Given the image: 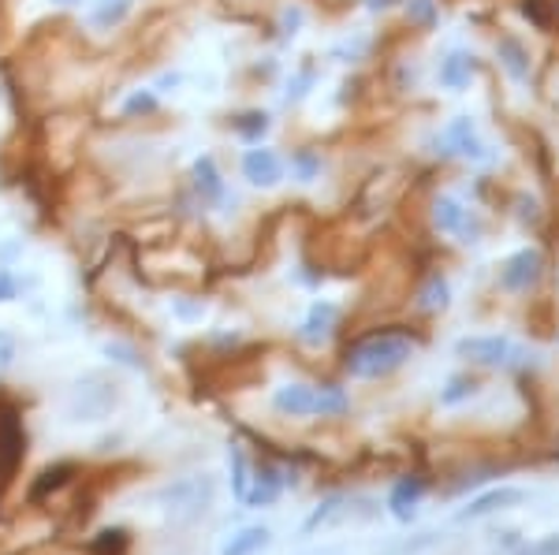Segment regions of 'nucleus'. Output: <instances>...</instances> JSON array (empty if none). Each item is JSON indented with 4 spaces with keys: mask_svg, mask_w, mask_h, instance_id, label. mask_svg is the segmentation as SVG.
Wrapping results in <instances>:
<instances>
[{
    "mask_svg": "<svg viewBox=\"0 0 559 555\" xmlns=\"http://www.w3.org/2000/svg\"><path fill=\"white\" fill-rule=\"evenodd\" d=\"M213 499V481L205 473H191V478H179L173 485H165L160 492V507L173 522H194L205 515Z\"/></svg>",
    "mask_w": 559,
    "mask_h": 555,
    "instance_id": "20e7f679",
    "label": "nucleus"
},
{
    "mask_svg": "<svg viewBox=\"0 0 559 555\" xmlns=\"http://www.w3.org/2000/svg\"><path fill=\"white\" fill-rule=\"evenodd\" d=\"M340 325V306H332V302H313L310 313H306L302 321V339L306 343H321V339H329L332 333H336Z\"/></svg>",
    "mask_w": 559,
    "mask_h": 555,
    "instance_id": "4468645a",
    "label": "nucleus"
},
{
    "mask_svg": "<svg viewBox=\"0 0 559 555\" xmlns=\"http://www.w3.org/2000/svg\"><path fill=\"white\" fill-rule=\"evenodd\" d=\"M242 176H247L250 186L269 191V186H276L280 179H284V157H280L276 149H265V146L247 149V154H242Z\"/></svg>",
    "mask_w": 559,
    "mask_h": 555,
    "instance_id": "9d476101",
    "label": "nucleus"
},
{
    "mask_svg": "<svg viewBox=\"0 0 559 555\" xmlns=\"http://www.w3.org/2000/svg\"><path fill=\"white\" fill-rule=\"evenodd\" d=\"M250 481H254V492L247 496V504H250V507H269V504H276V496H280V488H284V485H280V478H276V470H273V467H258V470H254V478H250Z\"/></svg>",
    "mask_w": 559,
    "mask_h": 555,
    "instance_id": "f3484780",
    "label": "nucleus"
},
{
    "mask_svg": "<svg viewBox=\"0 0 559 555\" xmlns=\"http://www.w3.org/2000/svg\"><path fill=\"white\" fill-rule=\"evenodd\" d=\"M540 268H545V262H540V250L522 246V250H515V254L508 257V262H503L500 288L503 291H530L540 280Z\"/></svg>",
    "mask_w": 559,
    "mask_h": 555,
    "instance_id": "6e6552de",
    "label": "nucleus"
},
{
    "mask_svg": "<svg viewBox=\"0 0 559 555\" xmlns=\"http://www.w3.org/2000/svg\"><path fill=\"white\" fill-rule=\"evenodd\" d=\"M15 354H20V343H15L12 333H0V373L8 370V365L15 362Z\"/></svg>",
    "mask_w": 559,
    "mask_h": 555,
    "instance_id": "c85d7f7f",
    "label": "nucleus"
},
{
    "mask_svg": "<svg viewBox=\"0 0 559 555\" xmlns=\"http://www.w3.org/2000/svg\"><path fill=\"white\" fill-rule=\"evenodd\" d=\"M231 485H236V496L247 504V485H250V470H247V459L242 451H231Z\"/></svg>",
    "mask_w": 559,
    "mask_h": 555,
    "instance_id": "bb28decb",
    "label": "nucleus"
},
{
    "mask_svg": "<svg viewBox=\"0 0 559 555\" xmlns=\"http://www.w3.org/2000/svg\"><path fill=\"white\" fill-rule=\"evenodd\" d=\"M231 131H236L242 142H250V146H261V138L269 134V116L265 112H242L231 120Z\"/></svg>",
    "mask_w": 559,
    "mask_h": 555,
    "instance_id": "412c9836",
    "label": "nucleus"
},
{
    "mask_svg": "<svg viewBox=\"0 0 559 555\" xmlns=\"http://www.w3.org/2000/svg\"><path fill=\"white\" fill-rule=\"evenodd\" d=\"M112 402H116V391L108 388L102 377H86V381H79L75 388H71L68 407H71V414H75V418L94 422V418L108 414V407H112Z\"/></svg>",
    "mask_w": 559,
    "mask_h": 555,
    "instance_id": "0eeeda50",
    "label": "nucleus"
},
{
    "mask_svg": "<svg viewBox=\"0 0 559 555\" xmlns=\"http://www.w3.org/2000/svg\"><path fill=\"white\" fill-rule=\"evenodd\" d=\"M191 183H194V194L202 198V205H216L224 202V179H221V168H216V157L213 154H202L194 160L191 168Z\"/></svg>",
    "mask_w": 559,
    "mask_h": 555,
    "instance_id": "f8f14e48",
    "label": "nucleus"
},
{
    "mask_svg": "<svg viewBox=\"0 0 559 555\" xmlns=\"http://www.w3.org/2000/svg\"><path fill=\"white\" fill-rule=\"evenodd\" d=\"M79 473H83L79 470V462H57V467H45L38 473V481L31 485V492H26V504L38 507V504H45V499H52L57 492H64Z\"/></svg>",
    "mask_w": 559,
    "mask_h": 555,
    "instance_id": "9b49d317",
    "label": "nucleus"
},
{
    "mask_svg": "<svg viewBox=\"0 0 559 555\" xmlns=\"http://www.w3.org/2000/svg\"><path fill=\"white\" fill-rule=\"evenodd\" d=\"M421 492H426V485H421L418 478H403L400 485L392 488V499H388V507H392L395 518H411L414 504L421 499Z\"/></svg>",
    "mask_w": 559,
    "mask_h": 555,
    "instance_id": "a211bd4d",
    "label": "nucleus"
},
{
    "mask_svg": "<svg viewBox=\"0 0 559 555\" xmlns=\"http://www.w3.org/2000/svg\"><path fill=\"white\" fill-rule=\"evenodd\" d=\"M292 176L299 179V183H313V179L321 176V154H313V149H295Z\"/></svg>",
    "mask_w": 559,
    "mask_h": 555,
    "instance_id": "5701e85b",
    "label": "nucleus"
},
{
    "mask_svg": "<svg viewBox=\"0 0 559 555\" xmlns=\"http://www.w3.org/2000/svg\"><path fill=\"white\" fill-rule=\"evenodd\" d=\"M306 20V12L299 4H292V8H284V38H295L299 34V26Z\"/></svg>",
    "mask_w": 559,
    "mask_h": 555,
    "instance_id": "7c9ffc66",
    "label": "nucleus"
},
{
    "mask_svg": "<svg viewBox=\"0 0 559 555\" xmlns=\"http://www.w3.org/2000/svg\"><path fill=\"white\" fill-rule=\"evenodd\" d=\"M526 499V492L522 488H496V492H485V496H477L466 511H459V522H471V518H485L492 511H503V507H515Z\"/></svg>",
    "mask_w": 559,
    "mask_h": 555,
    "instance_id": "2eb2a0df",
    "label": "nucleus"
},
{
    "mask_svg": "<svg viewBox=\"0 0 559 555\" xmlns=\"http://www.w3.org/2000/svg\"><path fill=\"white\" fill-rule=\"evenodd\" d=\"M474 71H477L474 52H463V49L448 52V57L440 60V86H444V89H466V86H471V79H474Z\"/></svg>",
    "mask_w": 559,
    "mask_h": 555,
    "instance_id": "ddd939ff",
    "label": "nucleus"
},
{
    "mask_svg": "<svg viewBox=\"0 0 559 555\" xmlns=\"http://www.w3.org/2000/svg\"><path fill=\"white\" fill-rule=\"evenodd\" d=\"M496 57H500V64H503V71H508L511 79H530V49L522 45L519 38H500L496 41Z\"/></svg>",
    "mask_w": 559,
    "mask_h": 555,
    "instance_id": "dca6fc26",
    "label": "nucleus"
},
{
    "mask_svg": "<svg viewBox=\"0 0 559 555\" xmlns=\"http://www.w3.org/2000/svg\"><path fill=\"white\" fill-rule=\"evenodd\" d=\"M176 313L183 321H194V317H202V302H176Z\"/></svg>",
    "mask_w": 559,
    "mask_h": 555,
    "instance_id": "72a5a7b5",
    "label": "nucleus"
},
{
    "mask_svg": "<svg viewBox=\"0 0 559 555\" xmlns=\"http://www.w3.org/2000/svg\"><path fill=\"white\" fill-rule=\"evenodd\" d=\"M157 94L153 89H134V94L123 101V116H153L157 112Z\"/></svg>",
    "mask_w": 559,
    "mask_h": 555,
    "instance_id": "b1692460",
    "label": "nucleus"
},
{
    "mask_svg": "<svg viewBox=\"0 0 559 555\" xmlns=\"http://www.w3.org/2000/svg\"><path fill=\"white\" fill-rule=\"evenodd\" d=\"M269 544V530H261V526H250V530H242L236 541L224 548V555H254Z\"/></svg>",
    "mask_w": 559,
    "mask_h": 555,
    "instance_id": "4be33fe9",
    "label": "nucleus"
},
{
    "mask_svg": "<svg viewBox=\"0 0 559 555\" xmlns=\"http://www.w3.org/2000/svg\"><path fill=\"white\" fill-rule=\"evenodd\" d=\"M105 351H108V354H116V358H120V362H123V365H139V358H134V351H131V347H123V343H108V347H105Z\"/></svg>",
    "mask_w": 559,
    "mask_h": 555,
    "instance_id": "473e14b6",
    "label": "nucleus"
},
{
    "mask_svg": "<svg viewBox=\"0 0 559 555\" xmlns=\"http://www.w3.org/2000/svg\"><path fill=\"white\" fill-rule=\"evenodd\" d=\"M440 154H459V157H466V160H485L489 157V149L481 146V138H477V131H474V123H471V116H455L452 123L444 128V134H440Z\"/></svg>",
    "mask_w": 559,
    "mask_h": 555,
    "instance_id": "1a4fd4ad",
    "label": "nucleus"
},
{
    "mask_svg": "<svg viewBox=\"0 0 559 555\" xmlns=\"http://www.w3.org/2000/svg\"><path fill=\"white\" fill-rule=\"evenodd\" d=\"M131 8H134V0H94L90 20L102 26V31H112V26H120L123 20H128Z\"/></svg>",
    "mask_w": 559,
    "mask_h": 555,
    "instance_id": "6ab92c4d",
    "label": "nucleus"
},
{
    "mask_svg": "<svg viewBox=\"0 0 559 555\" xmlns=\"http://www.w3.org/2000/svg\"><path fill=\"white\" fill-rule=\"evenodd\" d=\"M52 4H60V8H75V4H83V0H52Z\"/></svg>",
    "mask_w": 559,
    "mask_h": 555,
    "instance_id": "f704fd0d",
    "label": "nucleus"
},
{
    "mask_svg": "<svg viewBox=\"0 0 559 555\" xmlns=\"http://www.w3.org/2000/svg\"><path fill=\"white\" fill-rule=\"evenodd\" d=\"M455 354L477 365H508L519 358V347L508 336H466L455 343Z\"/></svg>",
    "mask_w": 559,
    "mask_h": 555,
    "instance_id": "423d86ee",
    "label": "nucleus"
},
{
    "mask_svg": "<svg viewBox=\"0 0 559 555\" xmlns=\"http://www.w3.org/2000/svg\"><path fill=\"white\" fill-rule=\"evenodd\" d=\"M90 555H128L131 552V533L128 530H102L97 536H90Z\"/></svg>",
    "mask_w": 559,
    "mask_h": 555,
    "instance_id": "aec40b11",
    "label": "nucleus"
},
{
    "mask_svg": "<svg viewBox=\"0 0 559 555\" xmlns=\"http://www.w3.org/2000/svg\"><path fill=\"white\" fill-rule=\"evenodd\" d=\"M310 86H313V68H302L299 75L287 83V101H302V97L310 94Z\"/></svg>",
    "mask_w": 559,
    "mask_h": 555,
    "instance_id": "cd10ccee",
    "label": "nucleus"
},
{
    "mask_svg": "<svg viewBox=\"0 0 559 555\" xmlns=\"http://www.w3.org/2000/svg\"><path fill=\"white\" fill-rule=\"evenodd\" d=\"M432 224L444 236H459V243H477V236H481V217L474 209H466L459 198H452V194L437 198V205H432Z\"/></svg>",
    "mask_w": 559,
    "mask_h": 555,
    "instance_id": "39448f33",
    "label": "nucleus"
},
{
    "mask_svg": "<svg viewBox=\"0 0 559 555\" xmlns=\"http://www.w3.org/2000/svg\"><path fill=\"white\" fill-rule=\"evenodd\" d=\"M474 388H477L474 381H466V377H455L452 384H448V391H444V402H459V399L474 396Z\"/></svg>",
    "mask_w": 559,
    "mask_h": 555,
    "instance_id": "c756f323",
    "label": "nucleus"
},
{
    "mask_svg": "<svg viewBox=\"0 0 559 555\" xmlns=\"http://www.w3.org/2000/svg\"><path fill=\"white\" fill-rule=\"evenodd\" d=\"M20 294V280L12 276V268H0V302H12Z\"/></svg>",
    "mask_w": 559,
    "mask_h": 555,
    "instance_id": "2f4dec72",
    "label": "nucleus"
},
{
    "mask_svg": "<svg viewBox=\"0 0 559 555\" xmlns=\"http://www.w3.org/2000/svg\"><path fill=\"white\" fill-rule=\"evenodd\" d=\"M421 306L426 310H444L448 306V280L444 276H429V283L421 288Z\"/></svg>",
    "mask_w": 559,
    "mask_h": 555,
    "instance_id": "393cba45",
    "label": "nucleus"
},
{
    "mask_svg": "<svg viewBox=\"0 0 559 555\" xmlns=\"http://www.w3.org/2000/svg\"><path fill=\"white\" fill-rule=\"evenodd\" d=\"M411 354H414V343L407 336L377 333V336H366V339H358V343H350L347 354H344V365H347L350 377L373 381V377H388V373H395L400 365H407Z\"/></svg>",
    "mask_w": 559,
    "mask_h": 555,
    "instance_id": "f257e3e1",
    "label": "nucleus"
},
{
    "mask_svg": "<svg viewBox=\"0 0 559 555\" xmlns=\"http://www.w3.org/2000/svg\"><path fill=\"white\" fill-rule=\"evenodd\" d=\"M273 407L280 414H292V418H310V414H344L347 410V396L332 384H284L276 388Z\"/></svg>",
    "mask_w": 559,
    "mask_h": 555,
    "instance_id": "7ed1b4c3",
    "label": "nucleus"
},
{
    "mask_svg": "<svg viewBox=\"0 0 559 555\" xmlns=\"http://www.w3.org/2000/svg\"><path fill=\"white\" fill-rule=\"evenodd\" d=\"M26 459V425L23 410L12 399H0V507L12 496L15 478L23 470Z\"/></svg>",
    "mask_w": 559,
    "mask_h": 555,
    "instance_id": "f03ea898",
    "label": "nucleus"
},
{
    "mask_svg": "<svg viewBox=\"0 0 559 555\" xmlns=\"http://www.w3.org/2000/svg\"><path fill=\"white\" fill-rule=\"evenodd\" d=\"M407 20L414 26H432L437 23V0H407Z\"/></svg>",
    "mask_w": 559,
    "mask_h": 555,
    "instance_id": "a878e982",
    "label": "nucleus"
}]
</instances>
